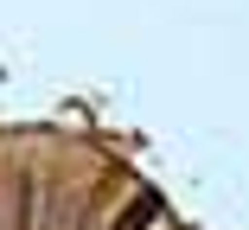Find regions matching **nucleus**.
Wrapping results in <instances>:
<instances>
[{"mask_svg": "<svg viewBox=\"0 0 249 230\" xmlns=\"http://www.w3.org/2000/svg\"><path fill=\"white\" fill-rule=\"evenodd\" d=\"M154 211H160V198H134V205H128V217H122L115 230H141V224L154 217Z\"/></svg>", "mask_w": 249, "mask_h": 230, "instance_id": "f257e3e1", "label": "nucleus"}]
</instances>
